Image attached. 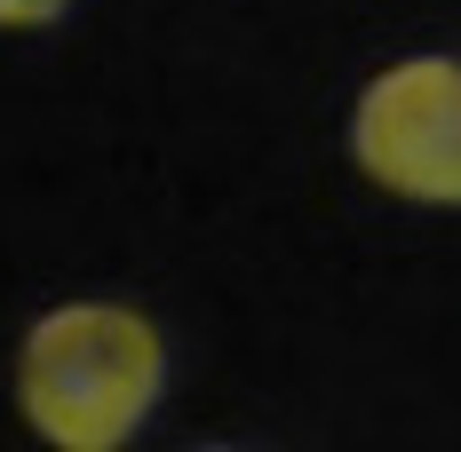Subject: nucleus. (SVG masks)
I'll use <instances>...</instances> for the list:
<instances>
[{"label":"nucleus","mask_w":461,"mask_h":452,"mask_svg":"<svg viewBox=\"0 0 461 452\" xmlns=\"http://www.w3.org/2000/svg\"><path fill=\"white\" fill-rule=\"evenodd\" d=\"M64 8H72V0H0V32H41Z\"/></svg>","instance_id":"nucleus-3"},{"label":"nucleus","mask_w":461,"mask_h":452,"mask_svg":"<svg viewBox=\"0 0 461 452\" xmlns=\"http://www.w3.org/2000/svg\"><path fill=\"white\" fill-rule=\"evenodd\" d=\"M167 389V341L128 302H56L16 341V412L48 452H128Z\"/></svg>","instance_id":"nucleus-1"},{"label":"nucleus","mask_w":461,"mask_h":452,"mask_svg":"<svg viewBox=\"0 0 461 452\" xmlns=\"http://www.w3.org/2000/svg\"><path fill=\"white\" fill-rule=\"evenodd\" d=\"M350 159L406 207H461V56H398L350 103Z\"/></svg>","instance_id":"nucleus-2"},{"label":"nucleus","mask_w":461,"mask_h":452,"mask_svg":"<svg viewBox=\"0 0 461 452\" xmlns=\"http://www.w3.org/2000/svg\"><path fill=\"white\" fill-rule=\"evenodd\" d=\"M199 452H239V445H199Z\"/></svg>","instance_id":"nucleus-4"}]
</instances>
